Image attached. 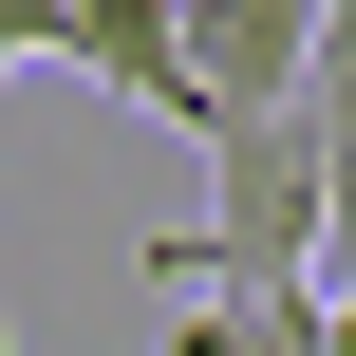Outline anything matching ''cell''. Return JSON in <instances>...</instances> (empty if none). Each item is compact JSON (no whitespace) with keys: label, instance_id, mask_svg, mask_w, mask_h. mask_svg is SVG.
Listing matches in <instances>:
<instances>
[{"label":"cell","instance_id":"obj_1","mask_svg":"<svg viewBox=\"0 0 356 356\" xmlns=\"http://www.w3.org/2000/svg\"><path fill=\"white\" fill-rule=\"evenodd\" d=\"M207 225H169L150 244V282H319V244H338V94H282V113H244V131H207Z\"/></svg>","mask_w":356,"mask_h":356},{"label":"cell","instance_id":"obj_2","mask_svg":"<svg viewBox=\"0 0 356 356\" xmlns=\"http://www.w3.org/2000/svg\"><path fill=\"white\" fill-rule=\"evenodd\" d=\"M169 38H188V131H244V113L319 94L338 0H169Z\"/></svg>","mask_w":356,"mask_h":356},{"label":"cell","instance_id":"obj_3","mask_svg":"<svg viewBox=\"0 0 356 356\" xmlns=\"http://www.w3.org/2000/svg\"><path fill=\"white\" fill-rule=\"evenodd\" d=\"M38 56H75L94 94H131V113H169V131H188V38H169V0H56V19H38Z\"/></svg>","mask_w":356,"mask_h":356},{"label":"cell","instance_id":"obj_4","mask_svg":"<svg viewBox=\"0 0 356 356\" xmlns=\"http://www.w3.org/2000/svg\"><path fill=\"white\" fill-rule=\"evenodd\" d=\"M169 356H338V300L319 282H244V300H188Z\"/></svg>","mask_w":356,"mask_h":356},{"label":"cell","instance_id":"obj_5","mask_svg":"<svg viewBox=\"0 0 356 356\" xmlns=\"http://www.w3.org/2000/svg\"><path fill=\"white\" fill-rule=\"evenodd\" d=\"M0 356H19V338H0Z\"/></svg>","mask_w":356,"mask_h":356}]
</instances>
